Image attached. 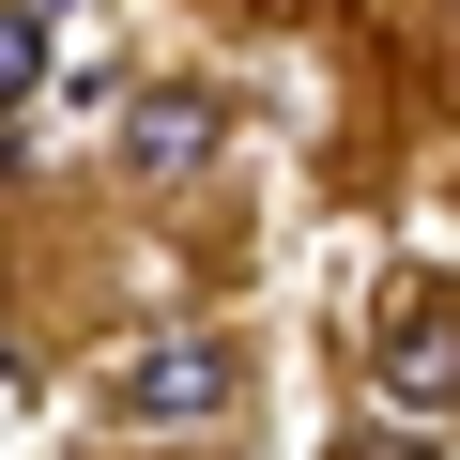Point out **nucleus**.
Wrapping results in <instances>:
<instances>
[{"label":"nucleus","mask_w":460,"mask_h":460,"mask_svg":"<svg viewBox=\"0 0 460 460\" xmlns=\"http://www.w3.org/2000/svg\"><path fill=\"white\" fill-rule=\"evenodd\" d=\"M230 338H123L108 353V414H138V429H199V414H230Z\"/></svg>","instance_id":"nucleus-1"},{"label":"nucleus","mask_w":460,"mask_h":460,"mask_svg":"<svg viewBox=\"0 0 460 460\" xmlns=\"http://www.w3.org/2000/svg\"><path fill=\"white\" fill-rule=\"evenodd\" d=\"M215 154V93H138L123 108V169L138 184H169V169H199Z\"/></svg>","instance_id":"nucleus-2"},{"label":"nucleus","mask_w":460,"mask_h":460,"mask_svg":"<svg viewBox=\"0 0 460 460\" xmlns=\"http://www.w3.org/2000/svg\"><path fill=\"white\" fill-rule=\"evenodd\" d=\"M368 368H384V399H399V414H460V338H384Z\"/></svg>","instance_id":"nucleus-3"},{"label":"nucleus","mask_w":460,"mask_h":460,"mask_svg":"<svg viewBox=\"0 0 460 460\" xmlns=\"http://www.w3.org/2000/svg\"><path fill=\"white\" fill-rule=\"evenodd\" d=\"M31 77H47V16H31V0H0V108H16Z\"/></svg>","instance_id":"nucleus-4"}]
</instances>
